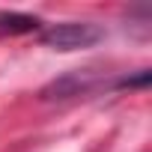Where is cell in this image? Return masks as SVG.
<instances>
[{
  "label": "cell",
  "instance_id": "6da1fadb",
  "mask_svg": "<svg viewBox=\"0 0 152 152\" xmlns=\"http://www.w3.org/2000/svg\"><path fill=\"white\" fill-rule=\"evenodd\" d=\"M104 39V30L93 21H63L51 24L42 33V42L54 51H78V48H93L96 42Z\"/></svg>",
  "mask_w": 152,
  "mask_h": 152
},
{
  "label": "cell",
  "instance_id": "7a4b0ae2",
  "mask_svg": "<svg viewBox=\"0 0 152 152\" xmlns=\"http://www.w3.org/2000/svg\"><path fill=\"white\" fill-rule=\"evenodd\" d=\"M39 30V18L21 12H0V33H33Z\"/></svg>",
  "mask_w": 152,
  "mask_h": 152
},
{
  "label": "cell",
  "instance_id": "3957f363",
  "mask_svg": "<svg viewBox=\"0 0 152 152\" xmlns=\"http://www.w3.org/2000/svg\"><path fill=\"white\" fill-rule=\"evenodd\" d=\"M149 84V72H140L137 78H122V81H116V87H146Z\"/></svg>",
  "mask_w": 152,
  "mask_h": 152
}]
</instances>
